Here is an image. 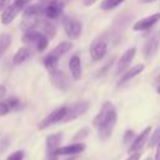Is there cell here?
<instances>
[{
	"mask_svg": "<svg viewBox=\"0 0 160 160\" xmlns=\"http://www.w3.org/2000/svg\"><path fill=\"white\" fill-rule=\"evenodd\" d=\"M116 119L118 116L115 106L110 101H105L100 111L92 120V125L98 130V136L100 140L105 141L111 136L116 124Z\"/></svg>",
	"mask_w": 160,
	"mask_h": 160,
	"instance_id": "1",
	"label": "cell"
},
{
	"mask_svg": "<svg viewBox=\"0 0 160 160\" xmlns=\"http://www.w3.org/2000/svg\"><path fill=\"white\" fill-rule=\"evenodd\" d=\"M21 40H22V42L25 45L34 46L36 49V51H39V52L44 51L49 45V38L45 34H42L41 31H39V30L25 31L22 38H21Z\"/></svg>",
	"mask_w": 160,
	"mask_h": 160,
	"instance_id": "2",
	"label": "cell"
},
{
	"mask_svg": "<svg viewBox=\"0 0 160 160\" xmlns=\"http://www.w3.org/2000/svg\"><path fill=\"white\" fill-rule=\"evenodd\" d=\"M66 109H68V106H60V108L52 110L49 115H46V118H44L39 122V126H38L39 130H44V129H46V128H49L54 124H58V122L62 121L65 115H66Z\"/></svg>",
	"mask_w": 160,
	"mask_h": 160,
	"instance_id": "3",
	"label": "cell"
},
{
	"mask_svg": "<svg viewBox=\"0 0 160 160\" xmlns=\"http://www.w3.org/2000/svg\"><path fill=\"white\" fill-rule=\"evenodd\" d=\"M24 8H25V4H22V2L19 1V0H15L12 4H10V5L1 12V18H0L1 22H2L4 25H9L11 21H14V19L19 15V12H20L21 10H24Z\"/></svg>",
	"mask_w": 160,
	"mask_h": 160,
	"instance_id": "4",
	"label": "cell"
},
{
	"mask_svg": "<svg viewBox=\"0 0 160 160\" xmlns=\"http://www.w3.org/2000/svg\"><path fill=\"white\" fill-rule=\"evenodd\" d=\"M62 26H64V30L66 32V35L70 38V39H78L80 35H81V31H82V25L79 20L74 19V18H64L62 20Z\"/></svg>",
	"mask_w": 160,
	"mask_h": 160,
	"instance_id": "5",
	"label": "cell"
},
{
	"mask_svg": "<svg viewBox=\"0 0 160 160\" xmlns=\"http://www.w3.org/2000/svg\"><path fill=\"white\" fill-rule=\"evenodd\" d=\"M89 109V102L82 100V101H78L75 104H72L71 106H68L66 109V115L64 118V122H68V121H72L75 120L76 118L81 116L82 114H85Z\"/></svg>",
	"mask_w": 160,
	"mask_h": 160,
	"instance_id": "6",
	"label": "cell"
},
{
	"mask_svg": "<svg viewBox=\"0 0 160 160\" xmlns=\"http://www.w3.org/2000/svg\"><path fill=\"white\" fill-rule=\"evenodd\" d=\"M50 81L60 91H66L70 88V80H69L68 75L59 69L50 71Z\"/></svg>",
	"mask_w": 160,
	"mask_h": 160,
	"instance_id": "7",
	"label": "cell"
},
{
	"mask_svg": "<svg viewBox=\"0 0 160 160\" xmlns=\"http://www.w3.org/2000/svg\"><path fill=\"white\" fill-rule=\"evenodd\" d=\"M106 51H108V42L101 38L95 39L90 45V56L94 61H100L105 56Z\"/></svg>",
	"mask_w": 160,
	"mask_h": 160,
	"instance_id": "8",
	"label": "cell"
},
{
	"mask_svg": "<svg viewBox=\"0 0 160 160\" xmlns=\"http://www.w3.org/2000/svg\"><path fill=\"white\" fill-rule=\"evenodd\" d=\"M64 6L65 0H51L44 9V16L50 20H55L62 14Z\"/></svg>",
	"mask_w": 160,
	"mask_h": 160,
	"instance_id": "9",
	"label": "cell"
},
{
	"mask_svg": "<svg viewBox=\"0 0 160 160\" xmlns=\"http://www.w3.org/2000/svg\"><path fill=\"white\" fill-rule=\"evenodd\" d=\"M135 54H136V49L135 48H130L120 56V59H119V61L116 64V69H115V74L116 75H121L129 68V65L131 64V61L135 58Z\"/></svg>",
	"mask_w": 160,
	"mask_h": 160,
	"instance_id": "10",
	"label": "cell"
},
{
	"mask_svg": "<svg viewBox=\"0 0 160 160\" xmlns=\"http://www.w3.org/2000/svg\"><path fill=\"white\" fill-rule=\"evenodd\" d=\"M150 132H151V128L148 126V128H145L139 135H136L135 139L132 140V142L130 144V146H129V149H128V152H129V154H132V152L140 151V150L142 149V146L145 145L146 140L150 138Z\"/></svg>",
	"mask_w": 160,
	"mask_h": 160,
	"instance_id": "11",
	"label": "cell"
},
{
	"mask_svg": "<svg viewBox=\"0 0 160 160\" xmlns=\"http://www.w3.org/2000/svg\"><path fill=\"white\" fill-rule=\"evenodd\" d=\"M159 45H160V32H155L152 34L145 42L144 45V49H142V52H144V56L146 59H150L152 58L158 49H159Z\"/></svg>",
	"mask_w": 160,
	"mask_h": 160,
	"instance_id": "12",
	"label": "cell"
},
{
	"mask_svg": "<svg viewBox=\"0 0 160 160\" xmlns=\"http://www.w3.org/2000/svg\"><path fill=\"white\" fill-rule=\"evenodd\" d=\"M85 150V145L82 142H74V144H70V145H65V146H60L58 148L52 155H65V156H70V155H76V154H80Z\"/></svg>",
	"mask_w": 160,
	"mask_h": 160,
	"instance_id": "13",
	"label": "cell"
},
{
	"mask_svg": "<svg viewBox=\"0 0 160 160\" xmlns=\"http://www.w3.org/2000/svg\"><path fill=\"white\" fill-rule=\"evenodd\" d=\"M159 20H160V12H155L152 15H149V16H146V18L136 21L132 25V30H135V31H145V30H149Z\"/></svg>",
	"mask_w": 160,
	"mask_h": 160,
	"instance_id": "14",
	"label": "cell"
},
{
	"mask_svg": "<svg viewBox=\"0 0 160 160\" xmlns=\"http://www.w3.org/2000/svg\"><path fill=\"white\" fill-rule=\"evenodd\" d=\"M35 30H39V31H41L42 34H45L48 38H49V40L50 39H52L54 36H55V34H56V28H55V25L50 21V19H48V18H40L39 19V21H38V25H36V29Z\"/></svg>",
	"mask_w": 160,
	"mask_h": 160,
	"instance_id": "15",
	"label": "cell"
},
{
	"mask_svg": "<svg viewBox=\"0 0 160 160\" xmlns=\"http://www.w3.org/2000/svg\"><path fill=\"white\" fill-rule=\"evenodd\" d=\"M61 141H62V134H61V132L49 135V136L46 138V142H45L48 155H52L54 151H55L58 148H60Z\"/></svg>",
	"mask_w": 160,
	"mask_h": 160,
	"instance_id": "16",
	"label": "cell"
},
{
	"mask_svg": "<svg viewBox=\"0 0 160 160\" xmlns=\"http://www.w3.org/2000/svg\"><path fill=\"white\" fill-rule=\"evenodd\" d=\"M144 68H145V66H144L142 64H139V65H134V66H131L129 70H126L124 74H121V76H120L119 81H118V85H122V84L128 82L129 80L134 79L136 75H139L140 72H142Z\"/></svg>",
	"mask_w": 160,
	"mask_h": 160,
	"instance_id": "17",
	"label": "cell"
},
{
	"mask_svg": "<svg viewBox=\"0 0 160 160\" xmlns=\"http://www.w3.org/2000/svg\"><path fill=\"white\" fill-rule=\"evenodd\" d=\"M72 49V44L70 42V41H62V42H60V44H58L48 55L50 56V58H54V59H56V60H59L62 55H65L68 51H70Z\"/></svg>",
	"mask_w": 160,
	"mask_h": 160,
	"instance_id": "18",
	"label": "cell"
},
{
	"mask_svg": "<svg viewBox=\"0 0 160 160\" xmlns=\"http://www.w3.org/2000/svg\"><path fill=\"white\" fill-rule=\"evenodd\" d=\"M69 70L74 80H80L81 78V60L78 55H72L69 60Z\"/></svg>",
	"mask_w": 160,
	"mask_h": 160,
	"instance_id": "19",
	"label": "cell"
},
{
	"mask_svg": "<svg viewBox=\"0 0 160 160\" xmlns=\"http://www.w3.org/2000/svg\"><path fill=\"white\" fill-rule=\"evenodd\" d=\"M30 55H31V52H30V50H29V48H20L16 52H15V55H14V58H12V62L15 64V65H19V64H22L24 61H26L29 58H30Z\"/></svg>",
	"mask_w": 160,
	"mask_h": 160,
	"instance_id": "20",
	"label": "cell"
},
{
	"mask_svg": "<svg viewBox=\"0 0 160 160\" xmlns=\"http://www.w3.org/2000/svg\"><path fill=\"white\" fill-rule=\"evenodd\" d=\"M11 44V36L9 34H1L0 35V59L5 54V51L9 49Z\"/></svg>",
	"mask_w": 160,
	"mask_h": 160,
	"instance_id": "21",
	"label": "cell"
},
{
	"mask_svg": "<svg viewBox=\"0 0 160 160\" xmlns=\"http://www.w3.org/2000/svg\"><path fill=\"white\" fill-rule=\"evenodd\" d=\"M58 61H59V60H56V59H54V58H50L49 55H46V56L44 58V60H42L44 66L49 70V72L52 71V70H55V69H58Z\"/></svg>",
	"mask_w": 160,
	"mask_h": 160,
	"instance_id": "22",
	"label": "cell"
},
{
	"mask_svg": "<svg viewBox=\"0 0 160 160\" xmlns=\"http://www.w3.org/2000/svg\"><path fill=\"white\" fill-rule=\"evenodd\" d=\"M124 0H102L100 4V8L102 10H111L116 6H119Z\"/></svg>",
	"mask_w": 160,
	"mask_h": 160,
	"instance_id": "23",
	"label": "cell"
},
{
	"mask_svg": "<svg viewBox=\"0 0 160 160\" xmlns=\"http://www.w3.org/2000/svg\"><path fill=\"white\" fill-rule=\"evenodd\" d=\"M160 142V126L156 128V130L152 132V135H150L149 139V148H155L158 144Z\"/></svg>",
	"mask_w": 160,
	"mask_h": 160,
	"instance_id": "24",
	"label": "cell"
},
{
	"mask_svg": "<svg viewBox=\"0 0 160 160\" xmlns=\"http://www.w3.org/2000/svg\"><path fill=\"white\" fill-rule=\"evenodd\" d=\"M88 134H89V129H88V128H84V129H81L80 131H78V132L75 134L74 140L78 141V142H81V140L85 139V138L88 136Z\"/></svg>",
	"mask_w": 160,
	"mask_h": 160,
	"instance_id": "25",
	"label": "cell"
},
{
	"mask_svg": "<svg viewBox=\"0 0 160 160\" xmlns=\"http://www.w3.org/2000/svg\"><path fill=\"white\" fill-rule=\"evenodd\" d=\"M10 111H11V108L8 104V101H0V118L1 116H5Z\"/></svg>",
	"mask_w": 160,
	"mask_h": 160,
	"instance_id": "26",
	"label": "cell"
},
{
	"mask_svg": "<svg viewBox=\"0 0 160 160\" xmlns=\"http://www.w3.org/2000/svg\"><path fill=\"white\" fill-rule=\"evenodd\" d=\"M6 160H24V151L22 150H18V151H14L11 152Z\"/></svg>",
	"mask_w": 160,
	"mask_h": 160,
	"instance_id": "27",
	"label": "cell"
},
{
	"mask_svg": "<svg viewBox=\"0 0 160 160\" xmlns=\"http://www.w3.org/2000/svg\"><path fill=\"white\" fill-rule=\"evenodd\" d=\"M135 132L132 130H126L124 134V144H129L130 141H132L135 139Z\"/></svg>",
	"mask_w": 160,
	"mask_h": 160,
	"instance_id": "28",
	"label": "cell"
},
{
	"mask_svg": "<svg viewBox=\"0 0 160 160\" xmlns=\"http://www.w3.org/2000/svg\"><path fill=\"white\" fill-rule=\"evenodd\" d=\"M6 101H8V104L10 105L11 110H14V109H18V108L20 106V101H19L16 98H9Z\"/></svg>",
	"mask_w": 160,
	"mask_h": 160,
	"instance_id": "29",
	"label": "cell"
},
{
	"mask_svg": "<svg viewBox=\"0 0 160 160\" xmlns=\"http://www.w3.org/2000/svg\"><path fill=\"white\" fill-rule=\"evenodd\" d=\"M10 5V0H0V12H2Z\"/></svg>",
	"mask_w": 160,
	"mask_h": 160,
	"instance_id": "30",
	"label": "cell"
},
{
	"mask_svg": "<svg viewBox=\"0 0 160 160\" xmlns=\"http://www.w3.org/2000/svg\"><path fill=\"white\" fill-rule=\"evenodd\" d=\"M140 159V152H132V154H129L128 159L126 160H139Z\"/></svg>",
	"mask_w": 160,
	"mask_h": 160,
	"instance_id": "31",
	"label": "cell"
},
{
	"mask_svg": "<svg viewBox=\"0 0 160 160\" xmlns=\"http://www.w3.org/2000/svg\"><path fill=\"white\" fill-rule=\"evenodd\" d=\"M154 160H160V142L156 145V152H155Z\"/></svg>",
	"mask_w": 160,
	"mask_h": 160,
	"instance_id": "32",
	"label": "cell"
},
{
	"mask_svg": "<svg viewBox=\"0 0 160 160\" xmlns=\"http://www.w3.org/2000/svg\"><path fill=\"white\" fill-rule=\"evenodd\" d=\"M6 95V88L4 85H0V99H2Z\"/></svg>",
	"mask_w": 160,
	"mask_h": 160,
	"instance_id": "33",
	"label": "cell"
},
{
	"mask_svg": "<svg viewBox=\"0 0 160 160\" xmlns=\"http://www.w3.org/2000/svg\"><path fill=\"white\" fill-rule=\"evenodd\" d=\"M95 1H96V0H82V2H84L85 6H91Z\"/></svg>",
	"mask_w": 160,
	"mask_h": 160,
	"instance_id": "34",
	"label": "cell"
},
{
	"mask_svg": "<svg viewBox=\"0 0 160 160\" xmlns=\"http://www.w3.org/2000/svg\"><path fill=\"white\" fill-rule=\"evenodd\" d=\"M48 160H58L56 155H48Z\"/></svg>",
	"mask_w": 160,
	"mask_h": 160,
	"instance_id": "35",
	"label": "cell"
},
{
	"mask_svg": "<svg viewBox=\"0 0 160 160\" xmlns=\"http://www.w3.org/2000/svg\"><path fill=\"white\" fill-rule=\"evenodd\" d=\"M141 2H144V4H149V2H154V1H156V0H140Z\"/></svg>",
	"mask_w": 160,
	"mask_h": 160,
	"instance_id": "36",
	"label": "cell"
},
{
	"mask_svg": "<svg viewBox=\"0 0 160 160\" xmlns=\"http://www.w3.org/2000/svg\"><path fill=\"white\" fill-rule=\"evenodd\" d=\"M19 1H21L22 4H25V5H26V4H28V2H30L31 0H19Z\"/></svg>",
	"mask_w": 160,
	"mask_h": 160,
	"instance_id": "37",
	"label": "cell"
},
{
	"mask_svg": "<svg viewBox=\"0 0 160 160\" xmlns=\"http://www.w3.org/2000/svg\"><path fill=\"white\" fill-rule=\"evenodd\" d=\"M156 91H158V94H160V82H159L158 86H156Z\"/></svg>",
	"mask_w": 160,
	"mask_h": 160,
	"instance_id": "38",
	"label": "cell"
},
{
	"mask_svg": "<svg viewBox=\"0 0 160 160\" xmlns=\"http://www.w3.org/2000/svg\"><path fill=\"white\" fill-rule=\"evenodd\" d=\"M158 81H160V75H159V76H158Z\"/></svg>",
	"mask_w": 160,
	"mask_h": 160,
	"instance_id": "39",
	"label": "cell"
},
{
	"mask_svg": "<svg viewBox=\"0 0 160 160\" xmlns=\"http://www.w3.org/2000/svg\"><path fill=\"white\" fill-rule=\"evenodd\" d=\"M144 160H151V159H150V158H146V159H144Z\"/></svg>",
	"mask_w": 160,
	"mask_h": 160,
	"instance_id": "40",
	"label": "cell"
}]
</instances>
